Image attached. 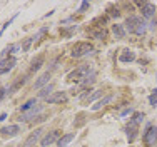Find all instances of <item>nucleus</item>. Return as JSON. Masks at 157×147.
I'll list each match as a JSON object with an SVG mask.
<instances>
[{"mask_svg":"<svg viewBox=\"0 0 157 147\" xmlns=\"http://www.w3.org/2000/svg\"><path fill=\"white\" fill-rule=\"evenodd\" d=\"M100 95H102V90H94V92H92L90 95L84 100V102H92V100H95L97 97H100Z\"/></svg>","mask_w":157,"mask_h":147,"instance_id":"23","label":"nucleus"},{"mask_svg":"<svg viewBox=\"0 0 157 147\" xmlns=\"http://www.w3.org/2000/svg\"><path fill=\"white\" fill-rule=\"evenodd\" d=\"M130 112H132V110H130V109H127V110L122 112V115H127V114H130Z\"/></svg>","mask_w":157,"mask_h":147,"instance_id":"34","label":"nucleus"},{"mask_svg":"<svg viewBox=\"0 0 157 147\" xmlns=\"http://www.w3.org/2000/svg\"><path fill=\"white\" fill-rule=\"evenodd\" d=\"M140 24H142V20L139 17H136V15H130V17H127V20H125V27H127V30H129L130 33L136 32V29L139 27Z\"/></svg>","mask_w":157,"mask_h":147,"instance_id":"10","label":"nucleus"},{"mask_svg":"<svg viewBox=\"0 0 157 147\" xmlns=\"http://www.w3.org/2000/svg\"><path fill=\"white\" fill-rule=\"evenodd\" d=\"M17 50H18V45H9V47H5V48H3L2 55H7L9 52H17Z\"/></svg>","mask_w":157,"mask_h":147,"instance_id":"27","label":"nucleus"},{"mask_svg":"<svg viewBox=\"0 0 157 147\" xmlns=\"http://www.w3.org/2000/svg\"><path fill=\"white\" fill-rule=\"evenodd\" d=\"M132 120H134V122H137V124L140 126V122L144 120V114H140V112H136V114L132 115Z\"/></svg>","mask_w":157,"mask_h":147,"instance_id":"28","label":"nucleus"},{"mask_svg":"<svg viewBox=\"0 0 157 147\" xmlns=\"http://www.w3.org/2000/svg\"><path fill=\"white\" fill-rule=\"evenodd\" d=\"M149 102H151V105H157V89L151 94V97H149Z\"/></svg>","mask_w":157,"mask_h":147,"instance_id":"30","label":"nucleus"},{"mask_svg":"<svg viewBox=\"0 0 157 147\" xmlns=\"http://www.w3.org/2000/svg\"><path fill=\"white\" fill-rule=\"evenodd\" d=\"M74 137H75V134H74V132H72V134H65V135H62V137L59 139V142H57L59 147H67V145L70 144V142L74 141Z\"/></svg>","mask_w":157,"mask_h":147,"instance_id":"16","label":"nucleus"},{"mask_svg":"<svg viewBox=\"0 0 157 147\" xmlns=\"http://www.w3.org/2000/svg\"><path fill=\"white\" fill-rule=\"evenodd\" d=\"M15 17H17V15H13L12 18H9V20H7L5 24H3V27H2V30H0V37H2V35H3V32H5V30H7V29L10 27V25H12V22L15 20Z\"/></svg>","mask_w":157,"mask_h":147,"instance_id":"26","label":"nucleus"},{"mask_svg":"<svg viewBox=\"0 0 157 147\" xmlns=\"http://www.w3.org/2000/svg\"><path fill=\"white\" fill-rule=\"evenodd\" d=\"M47 100V104H63L67 102V94L65 92H54Z\"/></svg>","mask_w":157,"mask_h":147,"instance_id":"11","label":"nucleus"},{"mask_svg":"<svg viewBox=\"0 0 157 147\" xmlns=\"http://www.w3.org/2000/svg\"><path fill=\"white\" fill-rule=\"evenodd\" d=\"M25 80H27V75H25V77H18L15 82H13L12 85H10L9 87V94H12V92H15V90L18 89V87H22V85L25 84Z\"/></svg>","mask_w":157,"mask_h":147,"instance_id":"19","label":"nucleus"},{"mask_svg":"<svg viewBox=\"0 0 157 147\" xmlns=\"http://www.w3.org/2000/svg\"><path fill=\"white\" fill-rule=\"evenodd\" d=\"M112 32H114L115 39H124L125 37V29L122 27V25H119V24L112 25Z\"/></svg>","mask_w":157,"mask_h":147,"instance_id":"18","label":"nucleus"},{"mask_svg":"<svg viewBox=\"0 0 157 147\" xmlns=\"http://www.w3.org/2000/svg\"><path fill=\"white\" fill-rule=\"evenodd\" d=\"M155 24H157V20H155Z\"/></svg>","mask_w":157,"mask_h":147,"instance_id":"35","label":"nucleus"},{"mask_svg":"<svg viewBox=\"0 0 157 147\" xmlns=\"http://www.w3.org/2000/svg\"><path fill=\"white\" fill-rule=\"evenodd\" d=\"M144 142L147 147H157V127H149L145 130Z\"/></svg>","mask_w":157,"mask_h":147,"instance_id":"3","label":"nucleus"},{"mask_svg":"<svg viewBox=\"0 0 157 147\" xmlns=\"http://www.w3.org/2000/svg\"><path fill=\"white\" fill-rule=\"evenodd\" d=\"M94 77H95V72H90V75H89V77H85V79H84V80H82V82H80V84H82V87H87V85H90V84H92V82H94V80H95V79H94Z\"/></svg>","mask_w":157,"mask_h":147,"instance_id":"22","label":"nucleus"},{"mask_svg":"<svg viewBox=\"0 0 157 147\" xmlns=\"http://www.w3.org/2000/svg\"><path fill=\"white\" fill-rule=\"evenodd\" d=\"M52 90H54V85H52V84H50V85H45V87H44V89L39 92V97H40V99H48V97L54 94Z\"/></svg>","mask_w":157,"mask_h":147,"instance_id":"20","label":"nucleus"},{"mask_svg":"<svg viewBox=\"0 0 157 147\" xmlns=\"http://www.w3.org/2000/svg\"><path fill=\"white\" fill-rule=\"evenodd\" d=\"M122 64H129V62H134L136 60V54H134L130 48H124V50L121 52V57H119Z\"/></svg>","mask_w":157,"mask_h":147,"instance_id":"13","label":"nucleus"},{"mask_svg":"<svg viewBox=\"0 0 157 147\" xmlns=\"http://www.w3.org/2000/svg\"><path fill=\"white\" fill-rule=\"evenodd\" d=\"M37 105V99H30V100H27L24 105H20V112L22 114H25V112H29L30 109H33Z\"/></svg>","mask_w":157,"mask_h":147,"instance_id":"21","label":"nucleus"},{"mask_svg":"<svg viewBox=\"0 0 157 147\" xmlns=\"http://www.w3.org/2000/svg\"><path fill=\"white\" fill-rule=\"evenodd\" d=\"M155 5L154 3H149V2H145L144 5H142V17L144 18H152L155 15Z\"/></svg>","mask_w":157,"mask_h":147,"instance_id":"12","label":"nucleus"},{"mask_svg":"<svg viewBox=\"0 0 157 147\" xmlns=\"http://www.w3.org/2000/svg\"><path fill=\"white\" fill-rule=\"evenodd\" d=\"M20 132V127L17 124H12V126H5L0 129V135L2 137H15V135Z\"/></svg>","mask_w":157,"mask_h":147,"instance_id":"8","label":"nucleus"},{"mask_svg":"<svg viewBox=\"0 0 157 147\" xmlns=\"http://www.w3.org/2000/svg\"><path fill=\"white\" fill-rule=\"evenodd\" d=\"M5 117H7V114H0V122H2V120H5Z\"/></svg>","mask_w":157,"mask_h":147,"instance_id":"33","label":"nucleus"},{"mask_svg":"<svg viewBox=\"0 0 157 147\" xmlns=\"http://www.w3.org/2000/svg\"><path fill=\"white\" fill-rule=\"evenodd\" d=\"M48 79H50V72H45L44 75H40L35 80V84H33V89H44V85L48 82Z\"/></svg>","mask_w":157,"mask_h":147,"instance_id":"15","label":"nucleus"},{"mask_svg":"<svg viewBox=\"0 0 157 147\" xmlns=\"http://www.w3.org/2000/svg\"><path fill=\"white\" fill-rule=\"evenodd\" d=\"M42 105H35V107H33V109H30V110H29V112H25V114H22L20 115V119H18V120H20V122H27V120H30V119H33V117H37V115H39L40 114V112H42Z\"/></svg>","mask_w":157,"mask_h":147,"instance_id":"9","label":"nucleus"},{"mask_svg":"<svg viewBox=\"0 0 157 147\" xmlns=\"http://www.w3.org/2000/svg\"><path fill=\"white\" fill-rule=\"evenodd\" d=\"M59 139H60V130H52V132H48V134H45L42 137L40 145H42V147H48V145L54 144V142H59Z\"/></svg>","mask_w":157,"mask_h":147,"instance_id":"4","label":"nucleus"},{"mask_svg":"<svg viewBox=\"0 0 157 147\" xmlns=\"http://www.w3.org/2000/svg\"><path fill=\"white\" fill-rule=\"evenodd\" d=\"M110 15H114V17H119V15H121V12H119V10L117 9H110Z\"/></svg>","mask_w":157,"mask_h":147,"instance_id":"32","label":"nucleus"},{"mask_svg":"<svg viewBox=\"0 0 157 147\" xmlns=\"http://www.w3.org/2000/svg\"><path fill=\"white\" fill-rule=\"evenodd\" d=\"M105 35H107V32L105 30H97V32H92V37H95V39H99V40H104L105 39Z\"/></svg>","mask_w":157,"mask_h":147,"instance_id":"25","label":"nucleus"},{"mask_svg":"<svg viewBox=\"0 0 157 147\" xmlns=\"http://www.w3.org/2000/svg\"><path fill=\"white\" fill-rule=\"evenodd\" d=\"M92 50H94V47H92L89 42H77L75 45H74L70 55H72L74 59H80V57H84V55L92 54Z\"/></svg>","mask_w":157,"mask_h":147,"instance_id":"1","label":"nucleus"},{"mask_svg":"<svg viewBox=\"0 0 157 147\" xmlns=\"http://www.w3.org/2000/svg\"><path fill=\"white\" fill-rule=\"evenodd\" d=\"M112 99H114V95H105L102 100H99V102H97L95 105H92V110H94V112H95V110H100V109H102L104 105H107V104H109Z\"/></svg>","mask_w":157,"mask_h":147,"instance_id":"17","label":"nucleus"},{"mask_svg":"<svg viewBox=\"0 0 157 147\" xmlns=\"http://www.w3.org/2000/svg\"><path fill=\"white\" fill-rule=\"evenodd\" d=\"M134 33H136V35H144V33H145V24H144V22H142L139 27L136 29V32H134Z\"/></svg>","mask_w":157,"mask_h":147,"instance_id":"29","label":"nucleus"},{"mask_svg":"<svg viewBox=\"0 0 157 147\" xmlns=\"http://www.w3.org/2000/svg\"><path fill=\"white\" fill-rule=\"evenodd\" d=\"M42 134H44V129H35L27 137V141H25V147H32V145H35L37 142H40V141H42Z\"/></svg>","mask_w":157,"mask_h":147,"instance_id":"7","label":"nucleus"},{"mask_svg":"<svg viewBox=\"0 0 157 147\" xmlns=\"http://www.w3.org/2000/svg\"><path fill=\"white\" fill-rule=\"evenodd\" d=\"M15 64H17V59L15 57H5V59H2V60H0V75L10 72V70L15 67Z\"/></svg>","mask_w":157,"mask_h":147,"instance_id":"5","label":"nucleus"},{"mask_svg":"<svg viewBox=\"0 0 157 147\" xmlns=\"http://www.w3.org/2000/svg\"><path fill=\"white\" fill-rule=\"evenodd\" d=\"M35 42L33 40V37H29V39H25V42H24V45H22V50L24 52H29V48H30V45Z\"/></svg>","mask_w":157,"mask_h":147,"instance_id":"24","label":"nucleus"},{"mask_svg":"<svg viewBox=\"0 0 157 147\" xmlns=\"http://www.w3.org/2000/svg\"><path fill=\"white\" fill-rule=\"evenodd\" d=\"M85 9H89V2H82V5H80V10H78V12H84Z\"/></svg>","mask_w":157,"mask_h":147,"instance_id":"31","label":"nucleus"},{"mask_svg":"<svg viewBox=\"0 0 157 147\" xmlns=\"http://www.w3.org/2000/svg\"><path fill=\"white\" fill-rule=\"evenodd\" d=\"M42 64H44V55H39L35 60H32V64H30V69H29V74L27 75H30L33 72H37V70L42 67Z\"/></svg>","mask_w":157,"mask_h":147,"instance_id":"14","label":"nucleus"},{"mask_svg":"<svg viewBox=\"0 0 157 147\" xmlns=\"http://www.w3.org/2000/svg\"><path fill=\"white\" fill-rule=\"evenodd\" d=\"M87 74H89V65H80L78 69L74 70V72H70L67 79L72 80V82H82L85 77H87Z\"/></svg>","mask_w":157,"mask_h":147,"instance_id":"2","label":"nucleus"},{"mask_svg":"<svg viewBox=\"0 0 157 147\" xmlns=\"http://www.w3.org/2000/svg\"><path fill=\"white\" fill-rule=\"evenodd\" d=\"M137 132H139V124L134 122V120L130 119L129 124H127V127H125V134H127V139H129V142H134V141H136Z\"/></svg>","mask_w":157,"mask_h":147,"instance_id":"6","label":"nucleus"}]
</instances>
